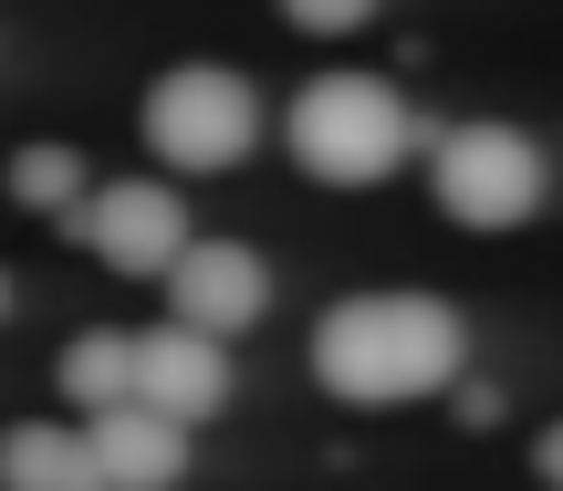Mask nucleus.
I'll use <instances>...</instances> for the list:
<instances>
[{"mask_svg":"<svg viewBox=\"0 0 563 491\" xmlns=\"http://www.w3.org/2000/svg\"><path fill=\"white\" fill-rule=\"evenodd\" d=\"M136 137L178 178H220V167H241L262 146V84L230 74V63H167L136 105Z\"/></svg>","mask_w":563,"mask_h":491,"instance_id":"obj_3","label":"nucleus"},{"mask_svg":"<svg viewBox=\"0 0 563 491\" xmlns=\"http://www.w3.org/2000/svg\"><path fill=\"white\" fill-rule=\"evenodd\" d=\"M84 178H95V167H84L74 146H53V137L11 146V199H21V209H42V220H63V209H84V199H95Z\"/></svg>","mask_w":563,"mask_h":491,"instance_id":"obj_11","label":"nucleus"},{"mask_svg":"<svg viewBox=\"0 0 563 491\" xmlns=\"http://www.w3.org/2000/svg\"><path fill=\"white\" fill-rule=\"evenodd\" d=\"M167 314H188L209 335H251L272 314V262L251 241H188L167 272Z\"/></svg>","mask_w":563,"mask_h":491,"instance_id":"obj_7","label":"nucleus"},{"mask_svg":"<svg viewBox=\"0 0 563 491\" xmlns=\"http://www.w3.org/2000/svg\"><path fill=\"white\" fill-rule=\"evenodd\" d=\"M428 188L460 230H522L543 209L553 167L522 126H449V137H428Z\"/></svg>","mask_w":563,"mask_h":491,"instance_id":"obj_4","label":"nucleus"},{"mask_svg":"<svg viewBox=\"0 0 563 491\" xmlns=\"http://www.w3.org/2000/svg\"><path fill=\"white\" fill-rule=\"evenodd\" d=\"M292 32H365V21L386 11V0H272Z\"/></svg>","mask_w":563,"mask_h":491,"instance_id":"obj_12","label":"nucleus"},{"mask_svg":"<svg viewBox=\"0 0 563 491\" xmlns=\"http://www.w3.org/2000/svg\"><path fill=\"white\" fill-rule=\"evenodd\" d=\"M470 325L439 293H344L313 325V388L344 408H407V397L460 388Z\"/></svg>","mask_w":563,"mask_h":491,"instance_id":"obj_1","label":"nucleus"},{"mask_svg":"<svg viewBox=\"0 0 563 491\" xmlns=\"http://www.w3.org/2000/svg\"><path fill=\"white\" fill-rule=\"evenodd\" d=\"M74 220H84V251H95L104 272H125V283H167L178 251L199 241V230H188V199L167 178H104Z\"/></svg>","mask_w":563,"mask_h":491,"instance_id":"obj_5","label":"nucleus"},{"mask_svg":"<svg viewBox=\"0 0 563 491\" xmlns=\"http://www.w3.org/2000/svg\"><path fill=\"white\" fill-rule=\"evenodd\" d=\"M282 137H292L302 178H323V188H376V178H397V167L428 146L418 105H407L386 74H313L292 95V116H282Z\"/></svg>","mask_w":563,"mask_h":491,"instance_id":"obj_2","label":"nucleus"},{"mask_svg":"<svg viewBox=\"0 0 563 491\" xmlns=\"http://www.w3.org/2000/svg\"><path fill=\"white\" fill-rule=\"evenodd\" d=\"M532 471H543V481L563 491V429H543V439H532Z\"/></svg>","mask_w":563,"mask_h":491,"instance_id":"obj_13","label":"nucleus"},{"mask_svg":"<svg viewBox=\"0 0 563 491\" xmlns=\"http://www.w3.org/2000/svg\"><path fill=\"white\" fill-rule=\"evenodd\" d=\"M0 491H115L95 460V439L63 429V418H21L0 429Z\"/></svg>","mask_w":563,"mask_h":491,"instance_id":"obj_9","label":"nucleus"},{"mask_svg":"<svg viewBox=\"0 0 563 491\" xmlns=\"http://www.w3.org/2000/svg\"><path fill=\"white\" fill-rule=\"evenodd\" d=\"M136 397H146V408H167V418H188V429L220 418L230 408V335L167 314L157 335H136Z\"/></svg>","mask_w":563,"mask_h":491,"instance_id":"obj_6","label":"nucleus"},{"mask_svg":"<svg viewBox=\"0 0 563 491\" xmlns=\"http://www.w3.org/2000/svg\"><path fill=\"white\" fill-rule=\"evenodd\" d=\"M53 377H63V397H74L84 418L115 408V397H136V335H125V325H84Z\"/></svg>","mask_w":563,"mask_h":491,"instance_id":"obj_10","label":"nucleus"},{"mask_svg":"<svg viewBox=\"0 0 563 491\" xmlns=\"http://www.w3.org/2000/svg\"><path fill=\"white\" fill-rule=\"evenodd\" d=\"M0 325H11V272H0Z\"/></svg>","mask_w":563,"mask_h":491,"instance_id":"obj_14","label":"nucleus"},{"mask_svg":"<svg viewBox=\"0 0 563 491\" xmlns=\"http://www.w3.org/2000/svg\"><path fill=\"white\" fill-rule=\"evenodd\" d=\"M84 439H95L104 481L115 491H178L188 481V418L146 408V397H115V408L84 418Z\"/></svg>","mask_w":563,"mask_h":491,"instance_id":"obj_8","label":"nucleus"}]
</instances>
